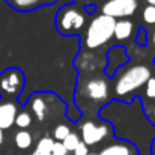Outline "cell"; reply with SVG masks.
Returning a JSON list of instances; mask_svg holds the SVG:
<instances>
[{"label": "cell", "mask_w": 155, "mask_h": 155, "mask_svg": "<svg viewBox=\"0 0 155 155\" xmlns=\"http://www.w3.org/2000/svg\"><path fill=\"white\" fill-rule=\"evenodd\" d=\"M133 23L130 20H119L116 21V26H114V38L119 39V41H124V39H128L133 33Z\"/></svg>", "instance_id": "30bf717a"}, {"label": "cell", "mask_w": 155, "mask_h": 155, "mask_svg": "<svg viewBox=\"0 0 155 155\" xmlns=\"http://www.w3.org/2000/svg\"><path fill=\"white\" fill-rule=\"evenodd\" d=\"M68 151L63 148V145L60 142H54V146H53V151H51V155H66Z\"/></svg>", "instance_id": "ffe728a7"}, {"label": "cell", "mask_w": 155, "mask_h": 155, "mask_svg": "<svg viewBox=\"0 0 155 155\" xmlns=\"http://www.w3.org/2000/svg\"><path fill=\"white\" fill-rule=\"evenodd\" d=\"M83 92H84V97L94 103H107L110 100L108 84L101 77L89 78L83 86Z\"/></svg>", "instance_id": "52a82bcc"}, {"label": "cell", "mask_w": 155, "mask_h": 155, "mask_svg": "<svg viewBox=\"0 0 155 155\" xmlns=\"http://www.w3.org/2000/svg\"><path fill=\"white\" fill-rule=\"evenodd\" d=\"M14 142H15V146H17L18 149H29V148L32 146L33 139H32V134H30L29 131L20 130V131L15 134Z\"/></svg>", "instance_id": "4fadbf2b"}, {"label": "cell", "mask_w": 155, "mask_h": 155, "mask_svg": "<svg viewBox=\"0 0 155 155\" xmlns=\"http://www.w3.org/2000/svg\"><path fill=\"white\" fill-rule=\"evenodd\" d=\"M24 87V75L18 68H9L0 74V94L5 97H18Z\"/></svg>", "instance_id": "277c9868"}, {"label": "cell", "mask_w": 155, "mask_h": 155, "mask_svg": "<svg viewBox=\"0 0 155 155\" xmlns=\"http://www.w3.org/2000/svg\"><path fill=\"white\" fill-rule=\"evenodd\" d=\"M152 111H154V117H155V107H154V110H152Z\"/></svg>", "instance_id": "d4e9b609"}, {"label": "cell", "mask_w": 155, "mask_h": 155, "mask_svg": "<svg viewBox=\"0 0 155 155\" xmlns=\"http://www.w3.org/2000/svg\"><path fill=\"white\" fill-rule=\"evenodd\" d=\"M89 155H91V154H89Z\"/></svg>", "instance_id": "4316f807"}, {"label": "cell", "mask_w": 155, "mask_h": 155, "mask_svg": "<svg viewBox=\"0 0 155 155\" xmlns=\"http://www.w3.org/2000/svg\"><path fill=\"white\" fill-rule=\"evenodd\" d=\"M3 143V130H0V145Z\"/></svg>", "instance_id": "7402d4cb"}, {"label": "cell", "mask_w": 155, "mask_h": 155, "mask_svg": "<svg viewBox=\"0 0 155 155\" xmlns=\"http://www.w3.org/2000/svg\"><path fill=\"white\" fill-rule=\"evenodd\" d=\"M143 21L149 26H155V6L152 5H148L145 9H143V15H142Z\"/></svg>", "instance_id": "ac0fdd59"}, {"label": "cell", "mask_w": 155, "mask_h": 155, "mask_svg": "<svg viewBox=\"0 0 155 155\" xmlns=\"http://www.w3.org/2000/svg\"><path fill=\"white\" fill-rule=\"evenodd\" d=\"M98 155H131V146L127 143H113L105 146Z\"/></svg>", "instance_id": "8fae6325"}, {"label": "cell", "mask_w": 155, "mask_h": 155, "mask_svg": "<svg viewBox=\"0 0 155 155\" xmlns=\"http://www.w3.org/2000/svg\"><path fill=\"white\" fill-rule=\"evenodd\" d=\"M81 140H80V136L78 134H75V133H69V136L62 142V145H63V148L69 152H74V149L78 146V143H80Z\"/></svg>", "instance_id": "2e32d148"}, {"label": "cell", "mask_w": 155, "mask_h": 155, "mask_svg": "<svg viewBox=\"0 0 155 155\" xmlns=\"http://www.w3.org/2000/svg\"><path fill=\"white\" fill-rule=\"evenodd\" d=\"M69 128H68V125H65V124H59L56 128H54V131H53V137L56 139V142H63L68 136H69Z\"/></svg>", "instance_id": "e0dca14e"}, {"label": "cell", "mask_w": 155, "mask_h": 155, "mask_svg": "<svg viewBox=\"0 0 155 155\" xmlns=\"http://www.w3.org/2000/svg\"><path fill=\"white\" fill-rule=\"evenodd\" d=\"M149 5H152V6H155V0H146Z\"/></svg>", "instance_id": "cb8c5ba5"}, {"label": "cell", "mask_w": 155, "mask_h": 155, "mask_svg": "<svg viewBox=\"0 0 155 155\" xmlns=\"http://www.w3.org/2000/svg\"><path fill=\"white\" fill-rule=\"evenodd\" d=\"M32 155H35V154H32Z\"/></svg>", "instance_id": "484cf974"}, {"label": "cell", "mask_w": 155, "mask_h": 155, "mask_svg": "<svg viewBox=\"0 0 155 155\" xmlns=\"http://www.w3.org/2000/svg\"><path fill=\"white\" fill-rule=\"evenodd\" d=\"M137 9V2L136 0H108L105 2L101 8L103 15L111 17V18H122L125 20L127 17H131Z\"/></svg>", "instance_id": "5b68a950"}, {"label": "cell", "mask_w": 155, "mask_h": 155, "mask_svg": "<svg viewBox=\"0 0 155 155\" xmlns=\"http://www.w3.org/2000/svg\"><path fill=\"white\" fill-rule=\"evenodd\" d=\"M80 130H81V142L86 146L98 145L110 134L108 124H100L98 125L92 120H87L83 125H80Z\"/></svg>", "instance_id": "8992f818"}, {"label": "cell", "mask_w": 155, "mask_h": 155, "mask_svg": "<svg viewBox=\"0 0 155 155\" xmlns=\"http://www.w3.org/2000/svg\"><path fill=\"white\" fill-rule=\"evenodd\" d=\"M17 105L11 101H0V130H8L15 124Z\"/></svg>", "instance_id": "ba28073f"}, {"label": "cell", "mask_w": 155, "mask_h": 155, "mask_svg": "<svg viewBox=\"0 0 155 155\" xmlns=\"http://www.w3.org/2000/svg\"><path fill=\"white\" fill-rule=\"evenodd\" d=\"M74 155H89V148L83 142H80L78 146L74 149Z\"/></svg>", "instance_id": "44dd1931"}, {"label": "cell", "mask_w": 155, "mask_h": 155, "mask_svg": "<svg viewBox=\"0 0 155 155\" xmlns=\"http://www.w3.org/2000/svg\"><path fill=\"white\" fill-rule=\"evenodd\" d=\"M114 26L116 20L111 17H107L103 14L95 17L86 29V36H84L86 47L95 50L104 45L105 42H108L114 35Z\"/></svg>", "instance_id": "7a4b0ae2"}, {"label": "cell", "mask_w": 155, "mask_h": 155, "mask_svg": "<svg viewBox=\"0 0 155 155\" xmlns=\"http://www.w3.org/2000/svg\"><path fill=\"white\" fill-rule=\"evenodd\" d=\"M151 69L146 65H133L130 68H127L125 71H122L119 74V77L114 81V94L119 98H124L127 95H130L131 92L137 91L139 87L145 86L148 83V80L151 78Z\"/></svg>", "instance_id": "6da1fadb"}, {"label": "cell", "mask_w": 155, "mask_h": 155, "mask_svg": "<svg viewBox=\"0 0 155 155\" xmlns=\"http://www.w3.org/2000/svg\"><path fill=\"white\" fill-rule=\"evenodd\" d=\"M30 107H32V111L33 114L36 116L38 120H45L47 116H48V103L47 100L42 97V95H33L30 98Z\"/></svg>", "instance_id": "9c48e42d"}, {"label": "cell", "mask_w": 155, "mask_h": 155, "mask_svg": "<svg viewBox=\"0 0 155 155\" xmlns=\"http://www.w3.org/2000/svg\"><path fill=\"white\" fill-rule=\"evenodd\" d=\"M53 146H54V140L51 137H42L38 145H36V149H35V155H51Z\"/></svg>", "instance_id": "5bb4252c"}, {"label": "cell", "mask_w": 155, "mask_h": 155, "mask_svg": "<svg viewBox=\"0 0 155 155\" xmlns=\"http://www.w3.org/2000/svg\"><path fill=\"white\" fill-rule=\"evenodd\" d=\"M146 97L155 101V77H151L146 83Z\"/></svg>", "instance_id": "d6986e66"}, {"label": "cell", "mask_w": 155, "mask_h": 155, "mask_svg": "<svg viewBox=\"0 0 155 155\" xmlns=\"http://www.w3.org/2000/svg\"><path fill=\"white\" fill-rule=\"evenodd\" d=\"M86 21V15L74 6H63L56 18V27L62 35L77 33Z\"/></svg>", "instance_id": "3957f363"}, {"label": "cell", "mask_w": 155, "mask_h": 155, "mask_svg": "<svg viewBox=\"0 0 155 155\" xmlns=\"http://www.w3.org/2000/svg\"><path fill=\"white\" fill-rule=\"evenodd\" d=\"M151 39H152V44L155 45V29H154V32H152V38Z\"/></svg>", "instance_id": "603a6c76"}, {"label": "cell", "mask_w": 155, "mask_h": 155, "mask_svg": "<svg viewBox=\"0 0 155 155\" xmlns=\"http://www.w3.org/2000/svg\"><path fill=\"white\" fill-rule=\"evenodd\" d=\"M6 3L17 11H32L41 6L39 0H6Z\"/></svg>", "instance_id": "7c38bea8"}, {"label": "cell", "mask_w": 155, "mask_h": 155, "mask_svg": "<svg viewBox=\"0 0 155 155\" xmlns=\"http://www.w3.org/2000/svg\"><path fill=\"white\" fill-rule=\"evenodd\" d=\"M32 124V116L29 111H20L17 113V117H15V125L20 128V130H24V128H29Z\"/></svg>", "instance_id": "9a60e30c"}]
</instances>
